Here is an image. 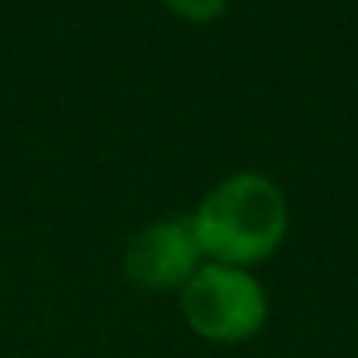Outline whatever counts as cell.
<instances>
[{
    "mask_svg": "<svg viewBox=\"0 0 358 358\" xmlns=\"http://www.w3.org/2000/svg\"><path fill=\"white\" fill-rule=\"evenodd\" d=\"M122 268L129 282L150 292H167L178 289L202 268V250L192 230V220L185 216H167L157 223H146L136 237L129 240L122 254Z\"/></svg>",
    "mask_w": 358,
    "mask_h": 358,
    "instance_id": "3957f363",
    "label": "cell"
},
{
    "mask_svg": "<svg viewBox=\"0 0 358 358\" xmlns=\"http://www.w3.org/2000/svg\"><path fill=\"white\" fill-rule=\"evenodd\" d=\"M178 296L185 324L213 345L250 341L268 320V296L250 268L206 261Z\"/></svg>",
    "mask_w": 358,
    "mask_h": 358,
    "instance_id": "7a4b0ae2",
    "label": "cell"
},
{
    "mask_svg": "<svg viewBox=\"0 0 358 358\" xmlns=\"http://www.w3.org/2000/svg\"><path fill=\"white\" fill-rule=\"evenodd\" d=\"M230 0H164V7L185 21H213L227 10Z\"/></svg>",
    "mask_w": 358,
    "mask_h": 358,
    "instance_id": "277c9868",
    "label": "cell"
},
{
    "mask_svg": "<svg viewBox=\"0 0 358 358\" xmlns=\"http://www.w3.org/2000/svg\"><path fill=\"white\" fill-rule=\"evenodd\" d=\"M202 257L250 268L278 250L289 230L285 192L257 171L223 178L188 216Z\"/></svg>",
    "mask_w": 358,
    "mask_h": 358,
    "instance_id": "6da1fadb",
    "label": "cell"
}]
</instances>
